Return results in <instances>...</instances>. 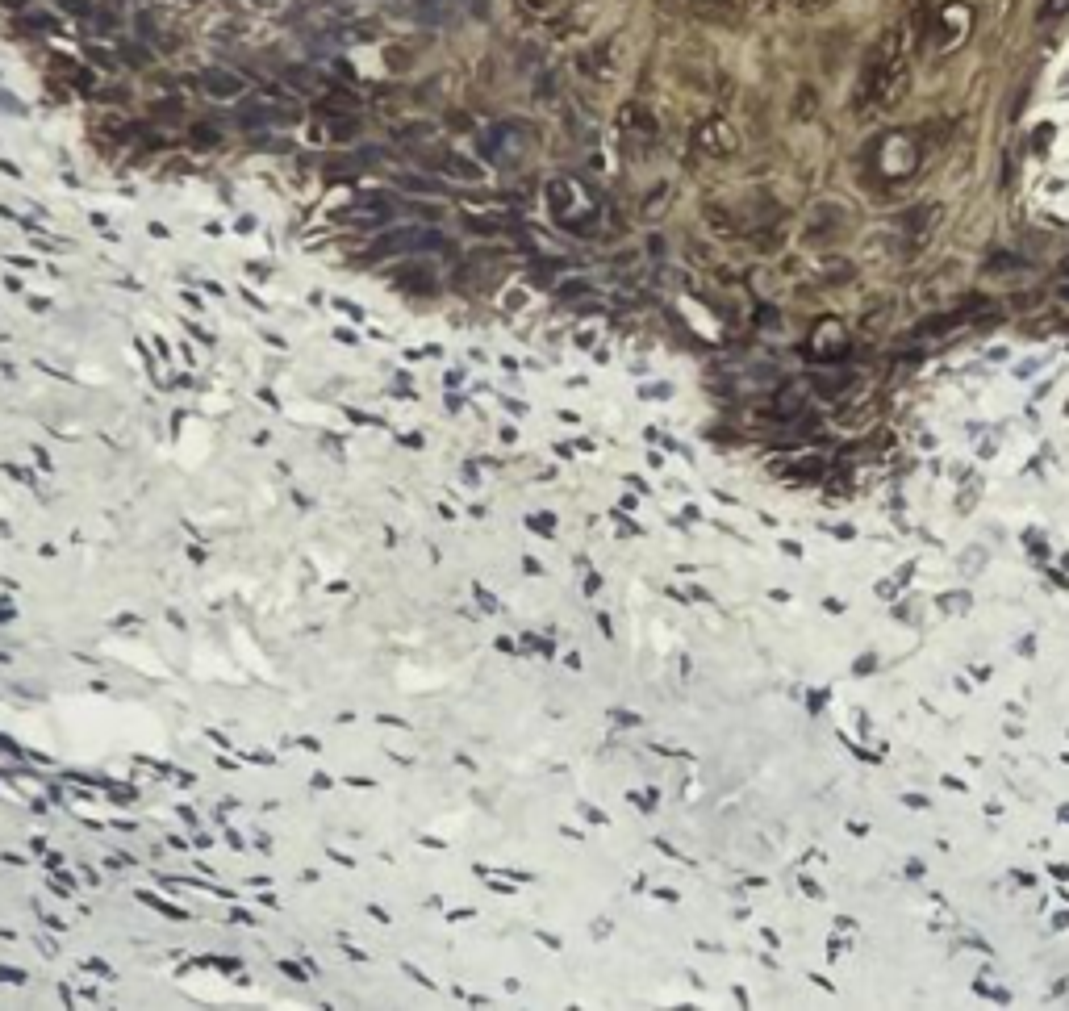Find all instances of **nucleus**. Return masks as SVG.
<instances>
[{
	"mask_svg": "<svg viewBox=\"0 0 1069 1011\" xmlns=\"http://www.w3.org/2000/svg\"><path fill=\"white\" fill-rule=\"evenodd\" d=\"M205 88L209 92H222V97H230V92H239V84L226 80V76H205Z\"/></svg>",
	"mask_w": 1069,
	"mask_h": 1011,
	"instance_id": "f257e3e1",
	"label": "nucleus"
}]
</instances>
